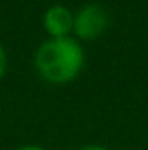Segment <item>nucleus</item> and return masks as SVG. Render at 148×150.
<instances>
[{
    "label": "nucleus",
    "mask_w": 148,
    "mask_h": 150,
    "mask_svg": "<svg viewBox=\"0 0 148 150\" xmlns=\"http://www.w3.org/2000/svg\"><path fill=\"white\" fill-rule=\"evenodd\" d=\"M18 150H45V149H42L38 145H25V147H19Z\"/></svg>",
    "instance_id": "nucleus-6"
},
{
    "label": "nucleus",
    "mask_w": 148,
    "mask_h": 150,
    "mask_svg": "<svg viewBox=\"0 0 148 150\" xmlns=\"http://www.w3.org/2000/svg\"><path fill=\"white\" fill-rule=\"evenodd\" d=\"M7 72V54H5V49L0 45V79L5 75Z\"/></svg>",
    "instance_id": "nucleus-4"
},
{
    "label": "nucleus",
    "mask_w": 148,
    "mask_h": 150,
    "mask_svg": "<svg viewBox=\"0 0 148 150\" xmlns=\"http://www.w3.org/2000/svg\"><path fill=\"white\" fill-rule=\"evenodd\" d=\"M85 52L73 37L49 38L38 45L35 68L38 75L51 84L72 82L84 68Z\"/></svg>",
    "instance_id": "nucleus-1"
},
{
    "label": "nucleus",
    "mask_w": 148,
    "mask_h": 150,
    "mask_svg": "<svg viewBox=\"0 0 148 150\" xmlns=\"http://www.w3.org/2000/svg\"><path fill=\"white\" fill-rule=\"evenodd\" d=\"M80 150H108V149H105L101 145H85V147H82Z\"/></svg>",
    "instance_id": "nucleus-5"
},
{
    "label": "nucleus",
    "mask_w": 148,
    "mask_h": 150,
    "mask_svg": "<svg viewBox=\"0 0 148 150\" xmlns=\"http://www.w3.org/2000/svg\"><path fill=\"white\" fill-rule=\"evenodd\" d=\"M75 14L65 5L56 4L51 5L44 14V28L51 38L70 37V32H73Z\"/></svg>",
    "instance_id": "nucleus-3"
},
{
    "label": "nucleus",
    "mask_w": 148,
    "mask_h": 150,
    "mask_svg": "<svg viewBox=\"0 0 148 150\" xmlns=\"http://www.w3.org/2000/svg\"><path fill=\"white\" fill-rule=\"evenodd\" d=\"M108 26V12L99 4L82 7L73 19V32L80 40H94Z\"/></svg>",
    "instance_id": "nucleus-2"
}]
</instances>
